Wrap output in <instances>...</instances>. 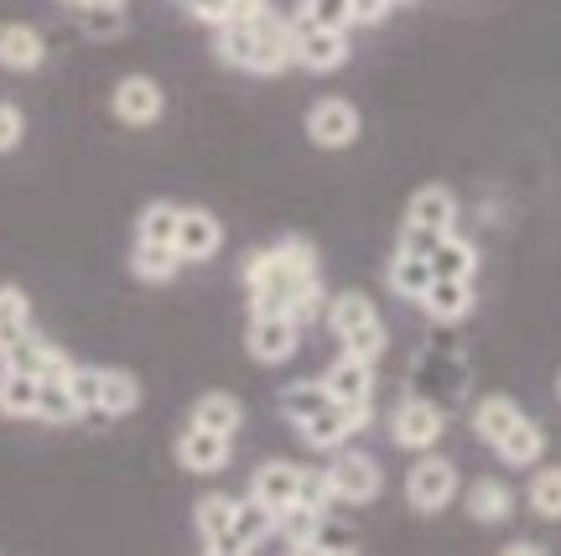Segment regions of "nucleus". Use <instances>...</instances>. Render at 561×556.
I'll return each mask as SVG.
<instances>
[{
    "mask_svg": "<svg viewBox=\"0 0 561 556\" xmlns=\"http://www.w3.org/2000/svg\"><path fill=\"white\" fill-rule=\"evenodd\" d=\"M244 292H250V313H286L297 322L322 318V271L318 250L301 235H280L244 260Z\"/></svg>",
    "mask_w": 561,
    "mask_h": 556,
    "instance_id": "1",
    "label": "nucleus"
},
{
    "mask_svg": "<svg viewBox=\"0 0 561 556\" xmlns=\"http://www.w3.org/2000/svg\"><path fill=\"white\" fill-rule=\"evenodd\" d=\"M214 53L240 73H261V79L286 73L291 68V16H276L265 5L255 16L224 21V26H214Z\"/></svg>",
    "mask_w": 561,
    "mask_h": 556,
    "instance_id": "2",
    "label": "nucleus"
},
{
    "mask_svg": "<svg viewBox=\"0 0 561 556\" xmlns=\"http://www.w3.org/2000/svg\"><path fill=\"white\" fill-rule=\"evenodd\" d=\"M322 322H328V333L343 343V354L369 359V364H375V359L385 354V343H390L380 307L364 297V292H339V297L322 307Z\"/></svg>",
    "mask_w": 561,
    "mask_h": 556,
    "instance_id": "3",
    "label": "nucleus"
},
{
    "mask_svg": "<svg viewBox=\"0 0 561 556\" xmlns=\"http://www.w3.org/2000/svg\"><path fill=\"white\" fill-rule=\"evenodd\" d=\"M453 224H458V198L442 188V182H426L411 193L405 203V224H401V250L411 256H432V245L442 235H453Z\"/></svg>",
    "mask_w": 561,
    "mask_h": 556,
    "instance_id": "4",
    "label": "nucleus"
},
{
    "mask_svg": "<svg viewBox=\"0 0 561 556\" xmlns=\"http://www.w3.org/2000/svg\"><path fill=\"white\" fill-rule=\"evenodd\" d=\"M318 478H322L328 504H369V499H380V489H385L380 463L369 453H348V447H339L333 463H328Z\"/></svg>",
    "mask_w": 561,
    "mask_h": 556,
    "instance_id": "5",
    "label": "nucleus"
},
{
    "mask_svg": "<svg viewBox=\"0 0 561 556\" xmlns=\"http://www.w3.org/2000/svg\"><path fill=\"white\" fill-rule=\"evenodd\" d=\"M458 495H462V478H458V463H453V457L426 453L416 468L405 474V499H411V510H421V515L447 510Z\"/></svg>",
    "mask_w": 561,
    "mask_h": 556,
    "instance_id": "6",
    "label": "nucleus"
},
{
    "mask_svg": "<svg viewBox=\"0 0 561 556\" xmlns=\"http://www.w3.org/2000/svg\"><path fill=\"white\" fill-rule=\"evenodd\" d=\"M301 131H307V140H312L318 151H343V146H354V140H359V104L339 100V94L312 100L307 104Z\"/></svg>",
    "mask_w": 561,
    "mask_h": 556,
    "instance_id": "7",
    "label": "nucleus"
},
{
    "mask_svg": "<svg viewBox=\"0 0 561 556\" xmlns=\"http://www.w3.org/2000/svg\"><path fill=\"white\" fill-rule=\"evenodd\" d=\"M312 484H318V474H307L301 463H280V457H271V463H261L255 478H250V499L261 504L265 515H280V510H291Z\"/></svg>",
    "mask_w": 561,
    "mask_h": 556,
    "instance_id": "8",
    "label": "nucleus"
},
{
    "mask_svg": "<svg viewBox=\"0 0 561 556\" xmlns=\"http://www.w3.org/2000/svg\"><path fill=\"white\" fill-rule=\"evenodd\" d=\"M348 63V32L291 21V68L301 73H339Z\"/></svg>",
    "mask_w": 561,
    "mask_h": 556,
    "instance_id": "9",
    "label": "nucleus"
},
{
    "mask_svg": "<svg viewBox=\"0 0 561 556\" xmlns=\"http://www.w3.org/2000/svg\"><path fill=\"white\" fill-rule=\"evenodd\" d=\"M110 115L130 125V131H146V125H157L167 115V94H161V83L151 73H125L115 83V94H110Z\"/></svg>",
    "mask_w": 561,
    "mask_h": 556,
    "instance_id": "10",
    "label": "nucleus"
},
{
    "mask_svg": "<svg viewBox=\"0 0 561 556\" xmlns=\"http://www.w3.org/2000/svg\"><path fill=\"white\" fill-rule=\"evenodd\" d=\"M301 343V322L286 318V313H250V333H244V349L255 364H286Z\"/></svg>",
    "mask_w": 561,
    "mask_h": 556,
    "instance_id": "11",
    "label": "nucleus"
},
{
    "mask_svg": "<svg viewBox=\"0 0 561 556\" xmlns=\"http://www.w3.org/2000/svg\"><path fill=\"white\" fill-rule=\"evenodd\" d=\"M447 432V417H442V406L421 396H405L396 406V417H390V442L396 447H411V453H426V447H437V438Z\"/></svg>",
    "mask_w": 561,
    "mask_h": 556,
    "instance_id": "12",
    "label": "nucleus"
},
{
    "mask_svg": "<svg viewBox=\"0 0 561 556\" xmlns=\"http://www.w3.org/2000/svg\"><path fill=\"white\" fill-rule=\"evenodd\" d=\"M322 390L328 400H339L348 411H369V396H375V364L369 359H354L343 354L328 364V375H322Z\"/></svg>",
    "mask_w": 561,
    "mask_h": 556,
    "instance_id": "13",
    "label": "nucleus"
},
{
    "mask_svg": "<svg viewBox=\"0 0 561 556\" xmlns=\"http://www.w3.org/2000/svg\"><path fill=\"white\" fill-rule=\"evenodd\" d=\"M364 421H369V411H348V406H339V400H328L318 417L301 421L297 438L307 442V447H318V453H339V447L359 432Z\"/></svg>",
    "mask_w": 561,
    "mask_h": 556,
    "instance_id": "14",
    "label": "nucleus"
},
{
    "mask_svg": "<svg viewBox=\"0 0 561 556\" xmlns=\"http://www.w3.org/2000/svg\"><path fill=\"white\" fill-rule=\"evenodd\" d=\"M229 447H234V438H219V432H208V427H193V421H187V432L178 438V463L187 468V474L214 478V474L229 468Z\"/></svg>",
    "mask_w": 561,
    "mask_h": 556,
    "instance_id": "15",
    "label": "nucleus"
},
{
    "mask_svg": "<svg viewBox=\"0 0 561 556\" xmlns=\"http://www.w3.org/2000/svg\"><path fill=\"white\" fill-rule=\"evenodd\" d=\"M224 250V224L208 214V208H182L178 219V256L182 265H198V260H214Z\"/></svg>",
    "mask_w": 561,
    "mask_h": 556,
    "instance_id": "16",
    "label": "nucleus"
},
{
    "mask_svg": "<svg viewBox=\"0 0 561 556\" xmlns=\"http://www.w3.org/2000/svg\"><path fill=\"white\" fill-rule=\"evenodd\" d=\"M462 510L473 525H504V520L515 515V489L504 484V478H473L468 489H462Z\"/></svg>",
    "mask_w": 561,
    "mask_h": 556,
    "instance_id": "17",
    "label": "nucleus"
},
{
    "mask_svg": "<svg viewBox=\"0 0 561 556\" xmlns=\"http://www.w3.org/2000/svg\"><path fill=\"white\" fill-rule=\"evenodd\" d=\"M42 63H47V42H42L37 26L5 21V26H0V68H5V73H37Z\"/></svg>",
    "mask_w": 561,
    "mask_h": 556,
    "instance_id": "18",
    "label": "nucleus"
},
{
    "mask_svg": "<svg viewBox=\"0 0 561 556\" xmlns=\"http://www.w3.org/2000/svg\"><path fill=\"white\" fill-rule=\"evenodd\" d=\"M140 406V379L130 370H100L94 364V411L100 417H130Z\"/></svg>",
    "mask_w": 561,
    "mask_h": 556,
    "instance_id": "19",
    "label": "nucleus"
},
{
    "mask_svg": "<svg viewBox=\"0 0 561 556\" xmlns=\"http://www.w3.org/2000/svg\"><path fill=\"white\" fill-rule=\"evenodd\" d=\"M421 313L432 322H462L473 313V281H442L432 276V286L421 292Z\"/></svg>",
    "mask_w": 561,
    "mask_h": 556,
    "instance_id": "20",
    "label": "nucleus"
},
{
    "mask_svg": "<svg viewBox=\"0 0 561 556\" xmlns=\"http://www.w3.org/2000/svg\"><path fill=\"white\" fill-rule=\"evenodd\" d=\"M37 390H42L37 375H26L16 364H0V417L37 421Z\"/></svg>",
    "mask_w": 561,
    "mask_h": 556,
    "instance_id": "21",
    "label": "nucleus"
},
{
    "mask_svg": "<svg viewBox=\"0 0 561 556\" xmlns=\"http://www.w3.org/2000/svg\"><path fill=\"white\" fill-rule=\"evenodd\" d=\"M494 453H500V463H510V468H541V457H546V427L525 417L520 427H510V432H504Z\"/></svg>",
    "mask_w": 561,
    "mask_h": 556,
    "instance_id": "22",
    "label": "nucleus"
},
{
    "mask_svg": "<svg viewBox=\"0 0 561 556\" xmlns=\"http://www.w3.org/2000/svg\"><path fill=\"white\" fill-rule=\"evenodd\" d=\"M234 520H240V499L234 495H203L198 510H193V525H198L203 546H219V541L234 536Z\"/></svg>",
    "mask_w": 561,
    "mask_h": 556,
    "instance_id": "23",
    "label": "nucleus"
},
{
    "mask_svg": "<svg viewBox=\"0 0 561 556\" xmlns=\"http://www.w3.org/2000/svg\"><path fill=\"white\" fill-rule=\"evenodd\" d=\"M426 260H432V276H442V281H473L479 276V250L458 235H442Z\"/></svg>",
    "mask_w": 561,
    "mask_h": 556,
    "instance_id": "24",
    "label": "nucleus"
},
{
    "mask_svg": "<svg viewBox=\"0 0 561 556\" xmlns=\"http://www.w3.org/2000/svg\"><path fill=\"white\" fill-rule=\"evenodd\" d=\"M32 333H37V328H32V302H26V292H21V286H0V359L11 354L16 343H26Z\"/></svg>",
    "mask_w": 561,
    "mask_h": 556,
    "instance_id": "25",
    "label": "nucleus"
},
{
    "mask_svg": "<svg viewBox=\"0 0 561 556\" xmlns=\"http://www.w3.org/2000/svg\"><path fill=\"white\" fill-rule=\"evenodd\" d=\"M193 427H208V432H219V438H234L244 427V406L229 390H208V396H198V406H193Z\"/></svg>",
    "mask_w": 561,
    "mask_h": 556,
    "instance_id": "26",
    "label": "nucleus"
},
{
    "mask_svg": "<svg viewBox=\"0 0 561 556\" xmlns=\"http://www.w3.org/2000/svg\"><path fill=\"white\" fill-rule=\"evenodd\" d=\"M520 421H525V411L510 396H483L479 406H473V438L489 442V447H500V438L510 427H520Z\"/></svg>",
    "mask_w": 561,
    "mask_h": 556,
    "instance_id": "27",
    "label": "nucleus"
},
{
    "mask_svg": "<svg viewBox=\"0 0 561 556\" xmlns=\"http://www.w3.org/2000/svg\"><path fill=\"white\" fill-rule=\"evenodd\" d=\"M130 271H136V281H146V286H167V281H178L182 271V256L172 250V245H140L130 250Z\"/></svg>",
    "mask_w": 561,
    "mask_h": 556,
    "instance_id": "28",
    "label": "nucleus"
},
{
    "mask_svg": "<svg viewBox=\"0 0 561 556\" xmlns=\"http://www.w3.org/2000/svg\"><path fill=\"white\" fill-rule=\"evenodd\" d=\"M385 281H390V292H396V297L421 302V292L432 286V260H426V256H411V250H396V260H390Z\"/></svg>",
    "mask_w": 561,
    "mask_h": 556,
    "instance_id": "29",
    "label": "nucleus"
},
{
    "mask_svg": "<svg viewBox=\"0 0 561 556\" xmlns=\"http://www.w3.org/2000/svg\"><path fill=\"white\" fill-rule=\"evenodd\" d=\"M178 219H182V203H146L140 208V219H136V239L140 245H172L178 250Z\"/></svg>",
    "mask_w": 561,
    "mask_h": 556,
    "instance_id": "30",
    "label": "nucleus"
},
{
    "mask_svg": "<svg viewBox=\"0 0 561 556\" xmlns=\"http://www.w3.org/2000/svg\"><path fill=\"white\" fill-rule=\"evenodd\" d=\"M322 406H328V390H322V379H297V385H286L280 390V417L301 427L307 417H318Z\"/></svg>",
    "mask_w": 561,
    "mask_h": 556,
    "instance_id": "31",
    "label": "nucleus"
},
{
    "mask_svg": "<svg viewBox=\"0 0 561 556\" xmlns=\"http://www.w3.org/2000/svg\"><path fill=\"white\" fill-rule=\"evenodd\" d=\"M37 421H42V427H68V421H79V406H73L68 379H42V390H37Z\"/></svg>",
    "mask_w": 561,
    "mask_h": 556,
    "instance_id": "32",
    "label": "nucleus"
},
{
    "mask_svg": "<svg viewBox=\"0 0 561 556\" xmlns=\"http://www.w3.org/2000/svg\"><path fill=\"white\" fill-rule=\"evenodd\" d=\"M291 21H307V26H333V32H348V26H354V0H297Z\"/></svg>",
    "mask_w": 561,
    "mask_h": 556,
    "instance_id": "33",
    "label": "nucleus"
},
{
    "mask_svg": "<svg viewBox=\"0 0 561 556\" xmlns=\"http://www.w3.org/2000/svg\"><path fill=\"white\" fill-rule=\"evenodd\" d=\"M265 11V0H187V16L203 26H224V21H240Z\"/></svg>",
    "mask_w": 561,
    "mask_h": 556,
    "instance_id": "34",
    "label": "nucleus"
},
{
    "mask_svg": "<svg viewBox=\"0 0 561 556\" xmlns=\"http://www.w3.org/2000/svg\"><path fill=\"white\" fill-rule=\"evenodd\" d=\"M525 499H530V510H536L541 520H561V468H541V474H530Z\"/></svg>",
    "mask_w": 561,
    "mask_h": 556,
    "instance_id": "35",
    "label": "nucleus"
},
{
    "mask_svg": "<svg viewBox=\"0 0 561 556\" xmlns=\"http://www.w3.org/2000/svg\"><path fill=\"white\" fill-rule=\"evenodd\" d=\"M21 136H26V115H21L16 104L0 100V157H5V151H16Z\"/></svg>",
    "mask_w": 561,
    "mask_h": 556,
    "instance_id": "36",
    "label": "nucleus"
},
{
    "mask_svg": "<svg viewBox=\"0 0 561 556\" xmlns=\"http://www.w3.org/2000/svg\"><path fill=\"white\" fill-rule=\"evenodd\" d=\"M83 11V26H89V37H115L125 26V11H94V5H79Z\"/></svg>",
    "mask_w": 561,
    "mask_h": 556,
    "instance_id": "37",
    "label": "nucleus"
},
{
    "mask_svg": "<svg viewBox=\"0 0 561 556\" xmlns=\"http://www.w3.org/2000/svg\"><path fill=\"white\" fill-rule=\"evenodd\" d=\"M396 0H354V26H380Z\"/></svg>",
    "mask_w": 561,
    "mask_h": 556,
    "instance_id": "38",
    "label": "nucleus"
},
{
    "mask_svg": "<svg viewBox=\"0 0 561 556\" xmlns=\"http://www.w3.org/2000/svg\"><path fill=\"white\" fill-rule=\"evenodd\" d=\"M500 556H551V552H546L541 541H510Z\"/></svg>",
    "mask_w": 561,
    "mask_h": 556,
    "instance_id": "39",
    "label": "nucleus"
},
{
    "mask_svg": "<svg viewBox=\"0 0 561 556\" xmlns=\"http://www.w3.org/2000/svg\"><path fill=\"white\" fill-rule=\"evenodd\" d=\"M203 556H250V552H240V546H229V541H219V546H208Z\"/></svg>",
    "mask_w": 561,
    "mask_h": 556,
    "instance_id": "40",
    "label": "nucleus"
},
{
    "mask_svg": "<svg viewBox=\"0 0 561 556\" xmlns=\"http://www.w3.org/2000/svg\"><path fill=\"white\" fill-rule=\"evenodd\" d=\"M83 5H94V11H125L130 0H83Z\"/></svg>",
    "mask_w": 561,
    "mask_h": 556,
    "instance_id": "41",
    "label": "nucleus"
},
{
    "mask_svg": "<svg viewBox=\"0 0 561 556\" xmlns=\"http://www.w3.org/2000/svg\"><path fill=\"white\" fill-rule=\"evenodd\" d=\"M291 556H322V541H312V546H291Z\"/></svg>",
    "mask_w": 561,
    "mask_h": 556,
    "instance_id": "42",
    "label": "nucleus"
},
{
    "mask_svg": "<svg viewBox=\"0 0 561 556\" xmlns=\"http://www.w3.org/2000/svg\"><path fill=\"white\" fill-rule=\"evenodd\" d=\"M322 556H359L354 546H322Z\"/></svg>",
    "mask_w": 561,
    "mask_h": 556,
    "instance_id": "43",
    "label": "nucleus"
},
{
    "mask_svg": "<svg viewBox=\"0 0 561 556\" xmlns=\"http://www.w3.org/2000/svg\"><path fill=\"white\" fill-rule=\"evenodd\" d=\"M58 5H83V0H58Z\"/></svg>",
    "mask_w": 561,
    "mask_h": 556,
    "instance_id": "44",
    "label": "nucleus"
},
{
    "mask_svg": "<svg viewBox=\"0 0 561 556\" xmlns=\"http://www.w3.org/2000/svg\"><path fill=\"white\" fill-rule=\"evenodd\" d=\"M557 400H561V375H557Z\"/></svg>",
    "mask_w": 561,
    "mask_h": 556,
    "instance_id": "45",
    "label": "nucleus"
}]
</instances>
